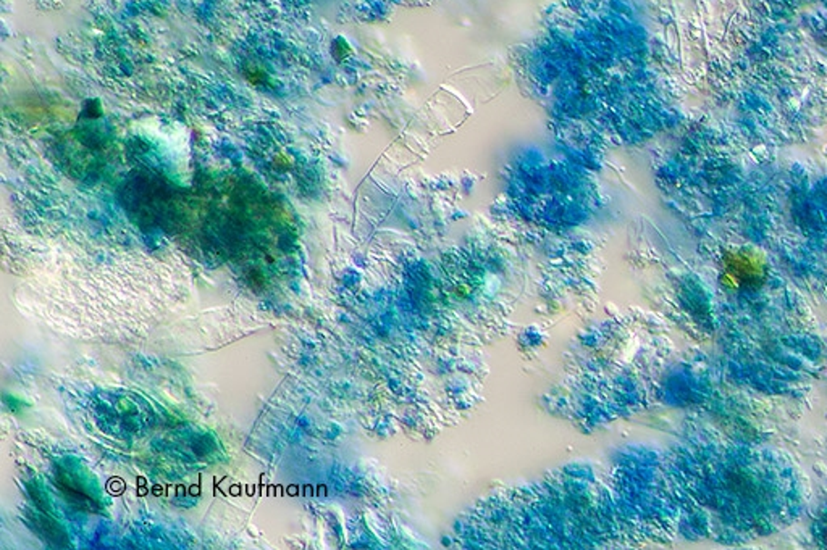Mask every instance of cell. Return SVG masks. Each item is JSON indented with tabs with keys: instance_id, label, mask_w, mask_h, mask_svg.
<instances>
[{
	"instance_id": "1",
	"label": "cell",
	"mask_w": 827,
	"mask_h": 550,
	"mask_svg": "<svg viewBox=\"0 0 827 550\" xmlns=\"http://www.w3.org/2000/svg\"><path fill=\"white\" fill-rule=\"evenodd\" d=\"M54 481L64 499L83 512H101L102 500L99 487L91 473L76 458H62L54 470Z\"/></svg>"
},
{
	"instance_id": "2",
	"label": "cell",
	"mask_w": 827,
	"mask_h": 550,
	"mask_svg": "<svg viewBox=\"0 0 827 550\" xmlns=\"http://www.w3.org/2000/svg\"><path fill=\"white\" fill-rule=\"evenodd\" d=\"M28 518L31 528L43 541L52 547H68L66 533L54 518V515L51 516L49 508L36 507V512L29 515Z\"/></svg>"
}]
</instances>
